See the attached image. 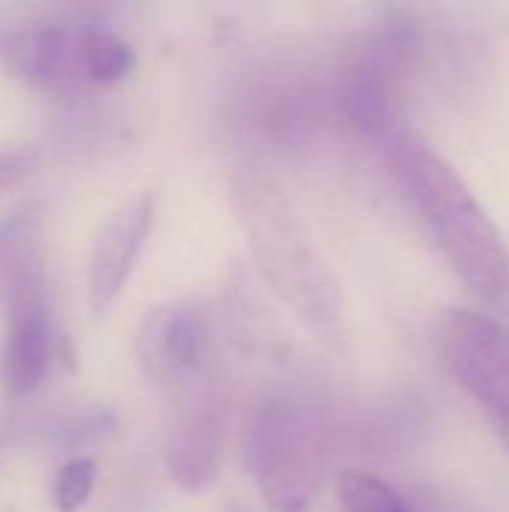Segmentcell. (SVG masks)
Returning a JSON list of instances; mask_svg holds the SVG:
<instances>
[{
	"label": "cell",
	"mask_w": 509,
	"mask_h": 512,
	"mask_svg": "<svg viewBox=\"0 0 509 512\" xmlns=\"http://www.w3.org/2000/svg\"><path fill=\"white\" fill-rule=\"evenodd\" d=\"M414 51V33L393 21L348 54L339 72V102L348 123L372 138H396L402 132V87Z\"/></svg>",
	"instance_id": "277c9868"
},
{
	"label": "cell",
	"mask_w": 509,
	"mask_h": 512,
	"mask_svg": "<svg viewBox=\"0 0 509 512\" xmlns=\"http://www.w3.org/2000/svg\"><path fill=\"white\" fill-rule=\"evenodd\" d=\"M30 168V153L24 150H0V186L18 180Z\"/></svg>",
	"instance_id": "2e32d148"
},
{
	"label": "cell",
	"mask_w": 509,
	"mask_h": 512,
	"mask_svg": "<svg viewBox=\"0 0 509 512\" xmlns=\"http://www.w3.org/2000/svg\"><path fill=\"white\" fill-rule=\"evenodd\" d=\"M156 216V198L141 192L120 204L99 228L90 252V309L96 318H105L138 264V255L150 237Z\"/></svg>",
	"instance_id": "9c48e42d"
},
{
	"label": "cell",
	"mask_w": 509,
	"mask_h": 512,
	"mask_svg": "<svg viewBox=\"0 0 509 512\" xmlns=\"http://www.w3.org/2000/svg\"><path fill=\"white\" fill-rule=\"evenodd\" d=\"M438 348L453 381L489 414L509 447V333L471 309H447Z\"/></svg>",
	"instance_id": "5b68a950"
},
{
	"label": "cell",
	"mask_w": 509,
	"mask_h": 512,
	"mask_svg": "<svg viewBox=\"0 0 509 512\" xmlns=\"http://www.w3.org/2000/svg\"><path fill=\"white\" fill-rule=\"evenodd\" d=\"M228 195L255 270L270 291L312 333L336 336L345 318L342 285L285 186L258 165H237Z\"/></svg>",
	"instance_id": "6da1fadb"
},
{
	"label": "cell",
	"mask_w": 509,
	"mask_h": 512,
	"mask_svg": "<svg viewBox=\"0 0 509 512\" xmlns=\"http://www.w3.org/2000/svg\"><path fill=\"white\" fill-rule=\"evenodd\" d=\"M342 512H411L399 492L369 471L348 468L339 477Z\"/></svg>",
	"instance_id": "4fadbf2b"
},
{
	"label": "cell",
	"mask_w": 509,
	"mask_h": 512,
	"mask_svg": "<svg viewBox=\"0 0 509 512\" xmlns=\"http://www.w3.org/2000/svg\"><path fill=\"white\" fill-rule=\"evenodd\" d=\"M135 69L132 45L108 27L81 30V75L96 84H117Z\"/></svg>",
	"instance_id": "7c38bea8"
},
{
	"label": "cell",
	"mask_w": 509,
	"mask_h": 512,
	"mask_svg": "<svg viewBox=\"0 0 509 512\" xmlns=\"http://www.w3.org/2000/svg\"><path fill=\"white\" fill-rule=\"evenodd\" d=\"M387 150L402 192L456 279L486 303L501 300L509 291V249L468 183L408 129L390 138Z\"/></svg>",
	"instance_id": "7a4b0ae2"
},
{
	"label": "cell",
	"mask_w": 509,
	"mask_h": 512,
	"mask_svg": "<svg viewBox=\"0 0 509 512\" xmlns=\"http://www.w3.org/2000/svg\"><path fill=\"white\" fill-rule=\"evenodd\" d=\"M45 207L42 201H21L0 216V300L6 303L24 285L42 279L39 240Z\"/></svg>",
	"instance_id": "8fae6325"
},
{
	"label": "cell",
	"mask_w": 509,
	"mask_h": 512,
	"mask_svg": "<svg viewBox=\"0 0 509 512\" xmlns=\"http://www.w3.org/2000/svg\"><path fill=\"white\" fill-rule=\"evenodd\" d=\"M249 465L273 510H306L324 465L315 414L291 396H267L252 417Z\"/></svg>",
	"instance_id": "3957f363"
},
{
	"label": "cell",
	"mask_w": 509,
	"mask_h": 512,
	"mask_svg": "<svg viewBox=\"0 0 509 512\" xmlns=\"http://www.w3.org/2000/svg\"><path fill=\"white\" fill-rule=\"evenodd\" d=\"M6 330L0 345V384L9 396L24 399L42 387L54 363V321L42 279L24 285L6 300Z\"/></svg>",
	"instance_id": "ba28073f"
},
{
	"label": "cell",
	"mask_w": 509,
	"mask_h": 512,
	"mask_svg": "<svg viewBox=\"0 0 509 512\" xmlns=\"http://www.w3.org/2000/svg\"><path fill=\"white\" fill-rule=\"evenodd\" d=\"M132 348L144 378L174 390L210 369V312L198 300L159 303L141 318Z\"/></svg>",
	"instance_id": "52a82bcc"
},
{
	"label": "cell",
	"mask_w": 509,
	"mask_h": 512,
	"mask_svg": "<svg viewBox=\"0 0 509 512\" xmlns=\"http://www.w3.org/2000/svg\"><path fill=\"white\" fill-rule=\"evenodd\" d=\"M96 462L87 459V456H78V459H69L60 471H57V480H54V492H51V501L60 512H78L93 495L96 489Z\"/></svg>",
	"instance_id": "5bb4252c"
},
{
	"label": "cell",
	"mask_w": 509,
	"mask_h": 512,
	"mask_svg": "<svg viewBox=\"0 0 509 512\" xmlns=\"http://www.w3.org/2000/svg\"><path fill=\"white\" fill-rule=\"evenodd\" d=\"M111 429H114V417L108 411H87V414H75V417L63 420L57 429H51V441H54V447L75 450V447L99 441Z\"/></svg>",
	"instance_id": "9a60e30c"
},
{
	"label": "cell",
	"mask_w": 509,
	"mask_h": 512,
	"mask_svg": "<svg viewBox=\"0 0 509 512\" xmlns=\"http://www.w3.org/2000/svg\"><path fill=\"white\" fill-rule=\"evenodd\" d=\"M225 405L207 372L171 390L165 420V462L183 492H204L216 483L222 465Z\"/></svg>",
	"instance_id": "8992f818"
},
{
	"label": "cell",
	"mask_w": 509,
	"mask_h": 512,
	"mask_svg": "<svg viewBox=\"0 0 509 512\" xmlns=\"http://www.w3.org/2000/svg\"><path fill=\"white\" fill-rule=\"evenodd\" d=\"M3 60L15 78L36 90L63 87L81 72V30L60 24H24L3 42Z\"/></svg>",
	"instance_id": "30bf717a"
}]
</instances>
